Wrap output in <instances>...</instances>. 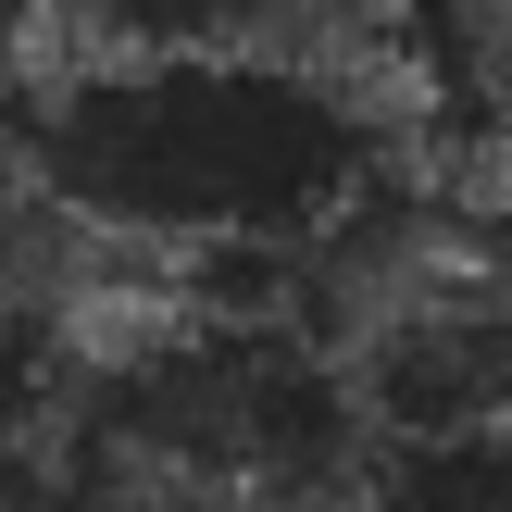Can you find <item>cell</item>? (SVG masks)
I'll list each match as a JSON object with an SVG mask.
<instances>
[{
  "label": "cell",
  "mask_w": 512,
  "mask_h": 512,
  "mask_svg": "<svg viewBox=\"0 0 512 512\" xmlns=\"http://www.w3.org/2000/svg\"><path fill=\"white\" fill-rule=\"evenodd\" d=\"M25 113H38V188L163 250L313 238L375 175L363 125L263 50H125V63L50 75Z\"/></svg>",
  "instance_id": "obj_1"
}]
</instances>
